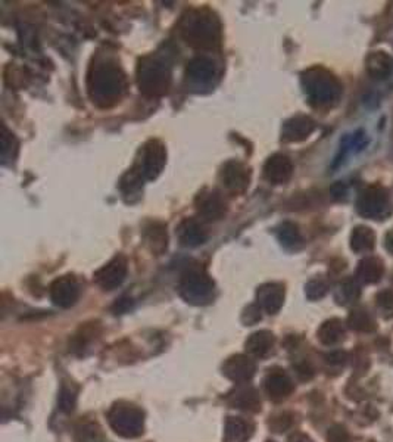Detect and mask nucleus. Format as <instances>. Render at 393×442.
I'll list each match as a JSON object with an SVG mask.
<instances>
[{
    "instance_id": "obj_1",
    "label": "nucleus",
    "mask_w": 393,
    "mask_h": 442,
    "mask_svg": "<svg viewBox=\"0 0 393 442\" xmlns=\"http://www.w3.org/2000/svg\"><path fill=\"white\" fill-rule=\"evenodd\" d=\"M127 75L114 63H99L90 67L87 74V93L98 108H112L124 96Z\"/></svg>"
},
{
    "instance_id": "obj_2",
    "label": "nucleus",
    "mask_w": 393,
    "mask_h": 442,
    "mask_svg": "<svg viewBox=\"0 0 393 442\" xmlns=\"http://www.w3.org/2000/svg\"><path fill=\"white\" fill-rule=\"evenodd\" d=\"M180 36L190 48L215 51L220 48L222 33L217 15L206 8L187 11L178 24Z\"/></svg>"
},
{
    "instance_id": "obj_3",
    "label": "nucleus",
    "mask_w": 393,
    "mask_h": 442,
    "mask_svg": "<svg viewBox=\"0 0 393 442\" xmlns=\"http://www.w3.org/2000/svg\"><path fill=\"white\" fill-rule=\"evenodd\" d=\"M135 75H138L140 93L147 98L165 96L171 89V65L158 55H147L140 58Z\"/></svg>"
},
{
    "instance_id": "obj_4",
    "label": "nucleus",
    "mask_w": 393,
    "mask_h": 442,
    "mask_svg": "<svg viewBox=\"0 0 393 442\" xmlns=\"http://www.w3.org/2000/svg\"><path fill=\"white\" fill-rule=\"evenodd\" d=\"M180 297L192 306H208L215 298V283L202 267H189L181 274Z\"/></svg>"
},
{
    "instance_id": "obj_5",
    "label": "nucleus",
    "mask_w": 393,
    "mask_h": 442,
    "mask_svg": "<svg viewBox=\"0 0 393 442\" xmlns=\"http://www.w3.org/2000/svg\"><path fill=\"white\" fill-rule=\"evenodd\" d=\"M108 423L112 431L127 439H134L143 435L145 413L133 404L115 403L108 411Z\"/></svg>"
},
{
    "instance_id": "obj_6",
    "label": "nucleus",
    "mask_w": 393,
    "mask_h": 442,
    "mask_svg": "<svg viewBox=\"0 0 393 442\" xmlns=\"http://www.w3.org/2000/svg\"><path fill=\"white\" fill-rule=\"evenodd\" d=\"M140 160L135 169L140 171L145 180H155L161 176L167 164V148L158 141L152 139L145 143L140 152Z\"/></svg>"
},
{
    "instance_id": "obj_7",
    "label": "nucleus",
    "mask_w": 393,
    "mask_h": 442,
    "mask_svg": "<svg viewBox=\"0 0 393 442\" xmlns=\"http://www.w3.org/2000/svg\"><path fill=\"white\" fill-rule=\"evenodd\" d=\"M128 273V261L124 255H115L109 263L100 267L95 273V282L100 286L103 291H114L119 287L127 278Z\"/></svg>"
},
{
    "instance_id": "obj_8",
    "label": "nucleus",
    "mask_w": 393,
    "mask_h": 442,
    "mask_svg": "<svg viewBox=\"0 0 393 442\" xmlns=\"http://www.w3.org/2000/svg\"><path fill=\"white\" fill-rule=\"evenodd\" d=\"M194 208L198 211L199 217L209 223L221 220L227 212V205L222 196L211 189H204L198 193L194 200Z\"/></svg>"
},
{
    "instance_id": "obj_9",
    "label": "nucleus",
    "mask_w": 393,
    "mask_h": 442,
    "mask_svg": "<svg viewBox=\"0 0 393 442\" xmlns=\"http://www.w3.org/2000/svg\"><path fill=\"white\" fill-rule=\"evenodd\" d=\"M221 185L232 193H244L251 181V173L239 161H227L220 171Z\"/></svg>"
},
{
    "instance_id": "obj_10",
    "label": "nucleus",
    "mask_w": 393,
    "mask_h": 442,
    "mask_svg": "<svg viewBox=\"0 0 393 442\" xmlns=\"http://www.w3.org/2000/svg\"><path fill=\"white\" fill-rule=\"evenodd\" d=\"M51 299L59 308H69L75 306L80 298V285L72 276L58 278L51 285Z\"/></svg>"
},
{
    "instance_id": "obj_11",
    "label": "nucleus",
    "mask_w": 393,
    "mask_h": 442,
    "mask_svg": "<svg viewBox=\"0 0 393 442\" xmlns=\"http://www.w3.org/2000/svg\"><path fill=\"white\" fill-rule=\"evenodd\" d=\"M256 364L249 356L236 354L227 358L222 364V373L227 379H230L234 384H248L255 376Z\"/></svg>"
},
{
    "instance_id": "obj_12",
    "label": "nucleus",
    "mask_w": 393,
    "mask_h": 442,
    "mask_svg": "<svg viewBox=\"0 0 393 442\" xmlns=\"http://www.w3.org/2000/svg\"><path fill=\"white\" fill-rule=\"evenodd\" d=\"M217 65L211 58L199 55L189 60L186 68V77L189 82L198 86L211 84L217 77Z\"/></svg>"
},
{
    "instance_id": "obj_13",
    "label": "nucleus",
    "mask_w": 393,
    "mask_h": 442,
    "mask_svg": "<svg viewBox=\"0 0 393 442\" xmlns=\"http://www.w3.org/2000/svg\"><path fill=\"white\" fill-rule=\"evenodd\" d=\"M175 233L180 245L185 248H198L208 240V233L204 224L196 219L181 220Z\"/></svg>"
},
{
    "instance_id": "obj_14",
    "label": "nucleus",
    "mask_w": 393,
    "mask_h": 442,
    "mask_svg": "<svg viewBox=\"0 0 393 442\" xmlns=\"http://www.w3.org/2000/svg\"><path fill=\"white\" fill-rule=\"evenodd\" d=\"M304 82L311 100L326 103L335 98L336 89L333 86V80L328 75H324L321 72H309Z\"/></svg>"
},
{
    "instance_id": "obj_15",
    "label": "nucleus",
    "mask_w": 393,
    "mask_h": 442,
    "mask_svg": "<svg viewBox=\"0 0 393 442\" xmlns=\"http://www.w3.org/2000/svg\"><path fill=\"white\" fill-rule=\"evenodd\" d=\"M225 401L233 408L251 411V413H256V411L261 410V398L258 391L245 384L236 386L233 391L227 394Z\"/></svg>"
},
{
    "instance_id": "obj_16",
    "label": "nucleus",
    "mask_w": 393,
    "mask_h": 442,
    "mask_svg": "<svg viewBox=\"0 0 393 442\" xmlns=\"http://www.w3.org/2000/svg\"><path fill=\"white\" fill-rule=\"evenodd\" d=\"M284 302V287L279 283H265L256 291V304L267 314H277Z\"/></svg>"
},
{
    "instance_id": "obj_17",
    "label": "nucleus",
    "mask_w": 393,
    "mask_h": 442,
    "mask_svg": "<svg viewBox=\"0 0 393 442\" xmlns=\"http://www.w3.org/2000/svg\"><path fill=\"white\" fill-rule=\"evenodd\" d=\"M264 389L269 400L281 401L289 397L293 392L295 386L292 379L287 376L283 370L269 372L264 380Z\"/></svg>"
},
{
    "instance_id": "obj_18",
    "label": "nucleus",
    "mask_w": 393,
    "mask_h": 442,
    "mask_svg": "<svg viewBox=\"0 0 393 442\" xmlns=\"http://www.w3.org/2000/svg\"><path fill=\"white\" fill-rule=\"evenodd\" d=\"M293 165L289 157L276 154L269 157L264 165V177L273 185H283L292 177Z\"/></svg>"
},
{
    "instance_id": "obj_19",
    "label": "nucleus",
    "mask_w": 393,
    "mask_h": 442,
    "mask_svg": "<svg viewBox=\"0 0 393 442\" xmlns=\"http://www.w3.org/2000/svg\"><path fill=\"white\" fill-rule=\"evenodd\" d=\"M143 238H145L147 248L152 254L161 255L167 251L168 235H167V226L165 224L158 223V221L149 223L143 230Z\"/></svg>"
},
{
    "instance_id": "obj_20",
    "label": "nucleus",
    "mask_w": 393,
    "mask_h": 442,
    "mask_svg": "<svg viewBox=\"0 0 393 442\" xmlns=\"http://www.w3.org/2000/svg\"><path fill=\"white\" fill-rule=\"evenodd\" d=\"M255 431L252 422L241 417H229L224 428V442H248Z\"/></svg>"
},
{
    "instance_id": "obj_21",
    "label": "nucleus",
    "mask_w": 393,
    "mask_h": 442,
    "mask_svg": "<svg viewBox=\"0 0 393 442\" xmlns=\"http://www.w3.org/2000/svg\"><path fill=\"white\" fill-rule=\"evenodd\" d=\"M312 130H314L312 119H309L308 117L299 115L286 121L281 130V137L286 142H299L308 137Z\"/></svg>"
},
{
    "instance_id": "obj_22",
    "label": "nucleus",
    "mask_w": 393,
    "mask_h": 442,
    "mask_svg": "<svg viewBox=\"0 0 393 442\" xmlns=\"http://www.w3.org/2000/svg\"><path fill=\"white\" fill-rule=\"evenodd\" d=\"M274 346V334L268 330L252 333L245 342L246 353L255 358L267 357Z\"/></svg>"
},
{
    "instance_id": "obj_23",
    "label": "nucleus",
    "mask_w": 393,
    "mask_h": 442,
    "mask_svg": "<svg viewBox=\"0 0 393 442\" xmlns=\"http://www.w3.org/2000/svg\"><path fill=\"white\" fill-rule=\"evenodd\" d=\"M343 337H345V329L339 320H328V322H326L319 330V339L324 345H335L340 342Z\"/></svg>"
},
{
    "instance_id": "obj_24",
    "label": "nucleus",
    "mask_w": 393,
    "mask_h": 442,
    "mask_svg": "<svg viewBox=\"0 0 393 442\" xmlns=\"http://www.w3.org/2000/svg\"><path fill=\"white\" fill-rule=\"evenodd\" d=\"M143 176L140 174V171L135 169H131L123 178H121V185H119V189L121 192H123V195L127 197L128 201V196H134V195H139L140 190H142V186H143Z\"/></svg>"
},
{
    "instance_id": "obj_25",
    "label": "nucleus",
    "mask_w": 393,
    "mask_h": 442,
    "mask_svg": "<svg viewBox=\"0 0 393 442\" xmlns=\"http://www.w3.org/2000/svg\"><path fill=\"white\" fill-rule=\"evenodd\" d=\"M77 404V391L72 389V386L64 385L59 394V408L64 411V413H71Z\"/></svg>"
},
{
    "instance_id": "obj_26",
    "label": "nucleus",
    "mask_w": 393,
    "mask_h": 442,
    "mask_svg": "<svg viewBox=\"0 0 393 442\" xmlns=\"http://www.w3.org/2000/svg\"><path fill=\"white\" fill-rule=\"evenodd\" d=\"M17 146H18V142H17V139H15V136L4 126L2 127V148H0L4 162H6L9 158L12 160L15 157V154H12V150L17 152Z\"/></svg>"
},
{
    "instance_id": "obj_27",
    "label": "nucleus",
    "mask_w": 393,
    "mask_h": 442,
    "mask_svg": "<svg viewBox=\"0 0 393 442\" xmlns=\"http://www.w3.org/2000/svg\"><path fill=\"white\" fill-rule=\"evenodd\" d=\"M279 239L284 247H295L296 243L300 240L296 226H293L291 223H284L279 230Z\"/></svg>"
},
{
    "instance_id": "obj_28",
    "label": "nucleus",
    "mask_w": 393,
    "mask_h": 442,
    "mask_svg": "<svg viewBox=\"0 0 393 442\" xmlns=\"http://www.w3.org/2000/svg\"><path fill=\"white\" fill-rule=\"evenodd\" d=\"M261 307L258 304H252V306H248L241 314V322H244L245 326H253L255 323L261 322Z\"/></svg>"
},
{
    "instance_id": "obj_29",
    "label": "nucleus",
    "mask_w": 393,
    "mask_h": 442,
    "mask_svg": "<svg viewBox=\"0 0 393 442\" xmlns=\"http://www.w3.org/2000/svg\"><path fill=\"white\" fill-rule=\"evenodd\" d=\"M327 441L328 442H351V436L347 434V431L340 424L331 426L327 434Z\"/></svg>"
},
{
    "instance_id": "obj_30",
    "label": "nucleus",
    "mask_w": 393,
    "mask_h": 442,
    "mask_svg": "<svg viewBox=\"0 0 393 442\" xmlns=\"http://www.w3.org/2000/svg\"><path fill=\"white\" fill-rule=\"evenodd\" d=\"M349 325L357 329V330H371L373 329V322H370V318L366 317V314L362 311L354 313L349 318Z\"/></svg>"
},
{
    "instance_id": "obj_31",
    "label": "nucleus",
    "mask_w": 393,
    "mask_h": 442,
    "mask_svg": "<svg viewBox=\"0 0 393 442\" xmlns=\"http://www.w3.org/2000/svg\"><path fill=\"white\" fill-rule=\"evenodd\" d=\"M327 286L321 280H312L307 285V297L309 299H320L326 295Z\"/></svg>"
},
{
    "instance_id": "obj_32",
    "label": "nucleus",
    "mask_w": 393,
    "mask_h": 442,
    "mask_svg": "<svg viewBox=\"0 0 393 442\" xmlns=\"http://www.w3.org/2000/svg\"><path fill=\"white\" fill-rule=\"evenodd\" d=\"M292 423H293L292 416L287 415V413H283V415H280V416H277V417H274L273 420H271L269 426H271V429H273L274 432H284V431H287V429L291 428Z\"/></svg>"
},
{
    "instance_id": "obj_33",
    "label": "nucleus",
    "mask_w": 393,
    "mask_h": 442,
    "mask_svg": "<svg viewBox=\"0 0 393 442\" xmlns=\"http://www.w3.org/2000/svg\"><path fill=\"white\" fill-rule=\"evenodd\" d=\"M326 358H327V363L333 364V365H342V364L346 363V354L342 353V351L331 353V354H328Z\"/></svg>"
},
{
    "instance_id": "obj_34",
    "label": "nucleus",
    "mask_w": 393,
    "mask_h": 442,
    "mask_svg": "<svg viewBox=\"0 0 393 442\" xmlns=\"http://www.w3.org/2000/svg\"><path fill=\"white\" fill-rule=\"evenodd\" d=\"M289 442H314L308 435L305 434H300V432H296L293 434L291 438H289Z\"/></svg>"
},
{
    "instance_id": "obj_35",
    "label": "nucleus",
    "mask_w": 393,
    "mask_h": 442,
    "mask_svg": "<svg viewBox=\"0 0 393 442\" xmlns=\"http://www.w3.org/2000/svg\"><path fill=\"white\" fill-rule=\"evenodd\" d=\"M267 442H274V441H267Z\"/></svg>"
}]
</instances>
